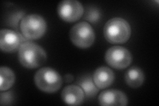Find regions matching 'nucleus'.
<instances>
[{"label":"nucleus","mask_w":159,"mask_h":106,"mask_svg":"<svg viewBox=\"0 0 159 106\" xmlns=\"http://www.w3.org/2000/svg\"><path fill=\"white\" fill-rule=\"evenodd\" d=\"M103 35L107 41L112 44H123L126 43L131 35L129 23L121 17H114L104 25Z\"/></svg>","instance_id":"nucleus-2"},{"label":"nucleus","mask_w":159,"mask_h":106,"mask_svg":"<svg viewBox=\"0 0 159 106\" xmlns=\"http://www.w3.org/2000/svg\"><path fill=\"white\" fill-rule=\"evenodd\" d=\"M84 94L82 89L76 85H69L65 87L61 93V98L64 102L68 105H81L84 99Z\"/></svg>","instance_id":"nucleus-10"},{"label":"nucleus","mask_w":159,"mask_h":106,"mask_svg":"<svg viewBox=\"0 0 159 106\" xmlns=\"http://www.w3.org/2000/svg\"><path fill=\"white\" fill-rule=\"evenodd\" d=\"M105 59L110 67L116 69H123L131 64L133 58L129 50L122 47L116 46L107 50Z\"/></svg>","instance_id":"nucleus-6"},{"label":"nucleus","mask_w":159,"mask_h":106,"mask_svg":"<svg viewBox=\"0 0 159 106\" xmlns=\"http://www.w3.org/2000/svg\"><path fill=\"white\" fill-rule=\"evenodd\" d=\"M115 75L108 67H101L98 68L93 75V80L99 89H104L109 87L113 82Z\"/></svg>","instance_id":"nucleus-11"},{"label":"nucleus","mask_w":159,"mask_h":106,"mask_svg":"<svg viewBox=\"0 0 159 106\" xmlns=\"http://www.w3.org/2000/svg\"><path fill=\"white\" fill-rule=\"evenodd\" d=\"M18 58L20 63L27 68H35L43 65L47 60V54L39 44L25 41L19 49Z\"/></svg>","instance_id":"nucleus-1"},{"label":"nucleus","mask_w":159,"mask_h":106,"mask_svg":"<svg viewBox=\"0 0 159 106\" xmlns=\"http://www.w3.org/2000/svg\"><path fill=\"white\" fill-rule=\"evenodd\" d=\"M0 90L5 91L12 87L16 80V76L11 68L2 67L0 68Z\"/></svg>","instance_id":"nucleus-14"},{"label":"nucleus","mask_w":159,"mask_h":106,"mask_svg":"<svg viewBox=\"0 0 159 106\" xmlns=\"http://www.w3.org/2000/svg\"><path fill=\"white\" fill-rule=\"evenodd\" d=\"M125 80L129 86L131 88L140 87L145 80V74L140 68L133 67L127 70L125 74Z\"/></svg>","instance_id":"nucleus-12"},{"label":"nucleus","mask_w":159,"mask_h":106,"mask_svg":"<svg viewBox=\"0 0 159 106\" xmlns=\"http://www.w3.org/2000/svg\"><path fill=\"white\" fill-rule=\"evenodd\" d=\"M99 105L104 106L127 105L128 99L126 95L117 90L103 91L98 97Z\"/></svg>","instance_id":"nucleus-9"},{"label":"nucleus","mask_w":159,"mask_h":106,"mask_svg":"<svg viewBox=\"0 0 159 106\" xmlns=\"http://www.w3.org/2000/svg\"><path fill=\"white\" fill-rule=\"evenodd\" d=\"M64 81H65L66 82H70L73 81L74 76L70 74H67L64 76Z\"/></svg>","instance_id":"nucleus-17"},{"label":"nucleus","mask_w":159,"mask_h":106,"mask_svg":"<svg viewBox=\"0 0 159 106\" xmlns=\"http://www.w3.org/2000/svg\"><path fill=\"white\" fill-rule=\"evenodd\" d=\"M1 105H11L14 100V96L12 92H6L1 93Z\"/></svg>","instance_id":"nucleus-16"},{"label":"nucleus","mask_w":159,"mask_h":106,"mask_svg":"<svg viewBox=\"0 0 159 106\" xmlns=\"http://www.w3.org/2000/svg\"><path fill=\"white\" fill-rule=\"evenodd\" d=\"M100 18V13L99 10L96 8L89 7L86 12V14L84 19H86L87 21H90L92 23H96L99 21Z\"/></svg>","instance_id":"nucleus-15"},{"label":"nucleus","mask_w":159,"mask_h":106,"mask_svg":"<svg viewBox=\"0 0 159 106\" xmlns=\"http://www.w3.org/2000/svg\"><path fill=\"white\" fill-rule=\"evenodd\" d=\"M76 84L82 89L87 98H93L99 92V88L93 82V78L89 75L80 77Z\"/></svg>","instance_id":"nucleus-13"},{"label":"nucleus","mask_w":159,"mask_h":106,"mask_svg":"<svg viewBox=\"0 0 159 106\" xmlns=\"http://www.w3.org/2000/svg\"><path fill=\"white\" fill-rule=\"evenodd\" d=\"M26 39L22 35L12 30L3 29L0 32V48L6 53L14 52L19 50Z\"/></svg>","instance_id":"nucleus-8"},{"label":"nucleus","mask_w":159,"mask_h":106,"mask_svg":"<svg viewBox=\"0 0 159 106\" xmlns=\"http://www.w3.org/2000/svg\"><path fill=\"white\" fill-rule=\"evenodd\" d=\"M82 4L76 0H63L57 6L59 17L66 22H74L81 18L84 14Z\"/></svg>","instance_id":"nucleus-7"},{"label":"nucleus","mask_w":159,"mask_h":106,"mask_svg":"<svg viewBox=\"0 0 159 106\" xmlns=\"http://www.w3.org/2000/svg\"><path fill=\"white\" fill-rule=\"evenodd\" d=\"M34 80L37 87L44 92H56L61 88L62 79L60 74L51 68L44 67L35 73Z\"/></svg>","instance_id":"nucleus-3"},{"label":"nucleus","mask_w":159,"mask_h":106,"mask_svg":"<svg viewBox=\"0 0 159 106\" xmlns=\"http://www.w3.org/2000/svg\"><path fill=\"white\" fill-rule=\"evenodd\" d=\"M70 39L76 47L87 48L95 41V33L92 26L86 21L74 25L70 31Z\"/></svg>","instance_id":"nucleus-5"},{"label":"nucleus","mask_w":159,"mask_h":106,"mask_svg":"<svg viewBox=\"0 0 159 106\" xmlns=\"http://www.w3.org/2000/svg\"><path fill=\"white\" fill-rule=\"evenodd\" d=\"M20 29L26 39L36 40L41 38L47 30L44 19L37 14H29L24 16L20 22Z\"/></svg>","instance_id":"nucleus-4"}]
</instances>
